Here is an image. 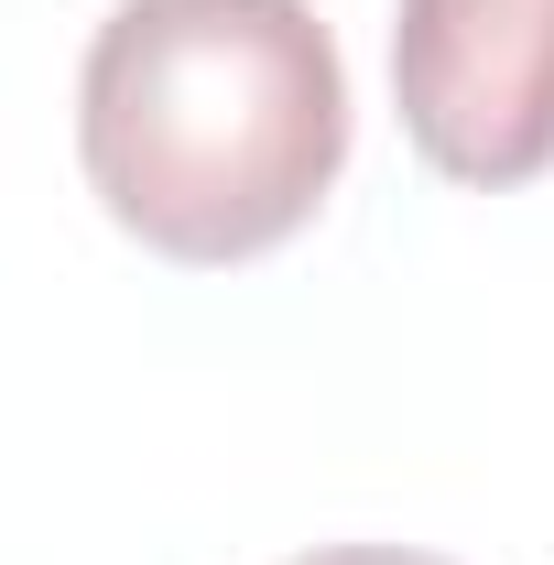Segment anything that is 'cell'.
I'll use <instances>...</instances> for the list:
<instances>
[{
    "label": "cell",
    "instance_id": "cell-1",
    "mask_svg": "<svg viewBox=\"0 0 554 565\" xmlns=\"http://www.w3.org/2000/svg\"><path fill=\"white\" fill-rule=\"evenodd\" d=\"M76 163L152 262H262L348 174V55L316 0H120L76 66Z\"/></svg>",
    "mask_w": 554,
    "mask_h": 565
},
{
    "label": "cell",
    "instance_id": "cell-2",
    "mask_svg": "<svg viewBox=\"0 0 554 565\" xmlns=\"http://www.w3.org/2000/svg\"><path fill=\"white\" fill-rule=\"evenodd\" d=\"M392 109L446 185L554 174V0H403Z\"/></svg>",
    "mask_w": 554,
    "mask_h": 565
},
{
    "label": "cell",
    "instance_id": "cell-3",
    "mask_svg": "<svg viewBox=\"0 0 554 565\" xmlns=\"http://www.w3.org/2000/svg\"><path fill=\"white\" fill-rule=\"evenodd\" d=\"M294 565H446V555H414V544H316Z\"/></svg>",
    "mask_w": 554,
    "mask_h": 565
}]
</instances>
